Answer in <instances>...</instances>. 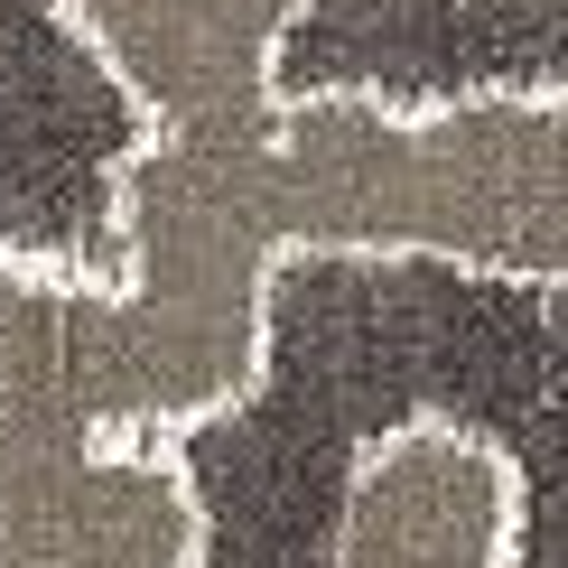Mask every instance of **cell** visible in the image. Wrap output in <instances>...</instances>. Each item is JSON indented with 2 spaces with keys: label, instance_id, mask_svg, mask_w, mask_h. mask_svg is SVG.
Wrapping results in <instances>:
<instances>
[{
  "label": "cell",
  "instance_id": "cell-4",
  "mask_svg": "<svg viewBox=\"0 0 568 568\" xmlns=\"http://www.w3.org/2000/svg\"><path fill=\"white\" fill-rule=\"evenodd\" d=\"M531 476L494 429L410 410L354 447L317 568H523Z\"/></svg>",
  "mask_w": 568,
  "mask_h": 568
},
{
  "label": "cell",
  "instance_id": "cell-3",
  "mask_svg": "<svg viewBox=\"0 0 568 568\" xmlns=\"http://www.w3.org/2000/svg\"><path fill=\"white\" fill-rule=\"evenodd\" d=\"M131 103L140 140H262L317 0H38Z\"/></svg>",
  "mask_w": 568,
  "mask_h": 568
},
{
  "label": "cell",
  "instance_id": "cell-1",
  "mask_svg": "<svg viewBox=\"0 0 568 568\" xmlns=\"http://www.w3.org/2000/svg\"><path fill=\"white\" fill-rule=\"evenodd\" d=\"M243 196L280 262H429L568 290V75L523 84H307L243 140Z\"/></svg>",
  "mask_w": 568,
  "mask_h": 568
},
{
  "label": "cell",
  "instance_id": "cell-2",
  "mask_svg": "<svg viewBox=\"0 0 568 568\" xmlns=\"http://www.w3.org/2000/svg\"><path fill=\"white\" fill-rule=\"evenodd\" d=\"M75 262L0 252V568H205L178 447H122L75 392Z\"/></svg>",
  "mask_w": 568,
  "mask_h": 568
}]
</instances>
